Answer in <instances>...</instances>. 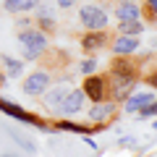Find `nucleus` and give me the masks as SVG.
Segmentation results:
<instances>
[{"label": "nucleus", "mask_w": 157, "mask_h": 157, "mask_svg": "<svg viewBox=\"0 0 157 157\" xmlns=\"http://www.w3.org/2000/svg\"><path fill=\"white\" fill-rule=\"evenodd\" d=\"M149 11L155 13V18H157V0H155V3H149Z\"/></svg>", "instance_id": "b1692460"}, {"label": "nucleus", "mask_w": 157, "mask_h": 157, "mask_svg": "<svg viewBox=\"0 0 157 157\" xmlns=\"http://www.w3.org/2000/svg\"><path fill=\"white\" fill-rule=\"evenodd\" d=\"M94 71H97V58H86V60L81 63V73L89 76V73H94Z\"/></svg>", "instance_id": "aec40b11"}, {"label": "nucleus", "mask_w": 157, "mask_h": 157, "mask_svg": "<svg viewBox=\"0 0 157 157\" xmlns=\"http://www.w3.org/2000/svg\"><path fill=\"white\" fill-rule=\"evenodd\" d=\"M71 89V81H60V84H50L42 94H39V100H42V107H45L47 113H58V107H60L63 97H66V92Z\"/></svg>", "instance_id": "423d86ee"}, {"label": "nucleus", "mask_w": 157, "mask_h": 157, "mask_svg": "<svg viewBox=\"0 0 157 157\" xmlns=\"http://www.w3.org/2000/svg\"><path fill=\"white\" fill-rule=\"evenodd\" d=\"M118 144H121V147H134V144H136V139H121Z\"/></svg>", "instance_id": "5701e85b"}, {"label": "nucleus", "mask_w": 157, "mask_h": 157, "mask_svg": "<svg viewBox=\"0 0 157 157\" xmlns=\"http://www.w3.org/2000/svg\"><path fill=\"white\" fill-rule=\"evenodd\" d=\"M52 128H58V131H71V134H81V136H89L92 131H97L94 126H81V123H76V121H58V123H52Z\"/></svg>", "instance_id": "2eb2a0df"}, {"label": "nucleus", "mask_w": 157, "mask_h": 157, "mask_svg": "<svg viewBox=\"0 0 157 157\" xmlns=\"http://www.w3.org/2000/svg\"><path fill=\"white\" fill-rule=\"evenodd\" d=\"M0 63L6 66V76H11V78H18V76L24 73V63H21V60H16V58L0 55Z\"/></svg>", "instance_id": "a211bd4d"}, {"label": "nucleus", "mask_w": 157, "mask_h": 157, "mask_svg": "<svg viewBox=\"0 0 157 157\" xmlns=\"http://www.w3.org/2000/svg\"><path fill=\"white\" fill-rule=\"evenodd\" d=\"M147 3H155V0H147Z\"/></svg>", "instance_id": "cd10ccee"}, {"label": "nucleus", "mask_w": 157, "mask_h": 157, "mask_svg": "<svg viewBox=\"0 0 157 157\" xmlns=\"http://www.w3.org/2000/svg\"><path fill=\"white\" fill-rule=\"evenodd\" d=\"M50 84H52L50 71H45V68H37V71H32V73H29V76L21 81V89H24V94H26V97H39Z\"/></svg>", "instance_id": "39448f33"}, {"label": "nucleus", "mask_w": 157, "mask_h": 157, "mask_svg": "<svg viewBox=\"0 0 157 157\" xmlns=\"http://www.w3.org/2000/svg\"><path fill=\"white\" fill-rule=\"evenodd\" d=\"M105 81H107V100L123 102L139 81V68H136V63H131V58L115 55L110 66V76H105Z\"/></svg>", "instance_id": "f257e3e1"}, {"label": "nucleus", "mask_w": 157, "mask_h": 157, "mask_svg": "<svg viewBox=\"0 0 157 157\" xmlns=\"http://www.w3.org/2000/svg\"><path fill=\"white\" fill-rule=\"evenodd\" d=\"M152 100H157V92L155 89H131L128 92V97L123 100V110L126 113H136L139 107H144V105H149Z\"/></svg>", "instance_id": "9d476101"}, {"label": "nucleus", "mask_w": 157, "mask_h": 157, "mask_svg": "<svg viewBox=\"0 0 157 157\" xmlns=\"http://www.w3.org/2000/svg\"><path fill=\"white\" fill-rule=\"evenodd\" d=\"M84 102H86V94L81 92V86H71V89L66 92V97H63L58 113L66 115V118H71V115H76V113L84 110Z\"/></svg>", "instance_id": "1a4fd4ad"}, {"label": "nucleus", "mask_w": 157, "mask_h": 157, "mask_svg": "<svg viewBox=\"0 0 157 157\" xmlns=\"http://www.w3.org/2000/svg\"><path fill=\"white\" fill-rule=\"evenodd\" d=\"M78 18H81L84 29H107V24H110L107 11L102 6H97V3H86V6H81V8H78Z\"/></svg>", "instance_id": "20e7f679"}, {"label": "nucleus", "mask_w": 157, "mask_h": 157, "mask_svg": "<svg viewBox=\"0 0 157 157\" xmlns=\"http://www.w3.org/2000/svg\"><path fill=\"white\" fill-rule=\"evenodd\" d=\"M147 84H149V89H155V86H157V71H152L149 76H147Z\"/></svg>", "instance_id": "4be33fe9"}, {"label": "nucleus", "mask_w": 157, "mask_h": 157, "mask_svg": "<svg viewBox=\"0 0 157 157\" xmlns=\"http://www.w3.org/2000/svg\"><path fill=\"white\" fill-rule=\"evenodd\" d=\"M141 13H144V8L136 6L134 0H121V3H115V18L118 21H139Z\"/></svg>", "instance_id": "ddd939ff"}, {"label": "nucleus", "mask_w": 157, "mask_h": 157, "mask_svg": "<svg viewBox=\"0 0 157 157\" xmlns=\"http://www.w3.org/2000/svg\"><path fill=\"white\" fill-rule=\"evenodd\" d=\"M76 3H78V0H55V6H58V8H63V11H68V8H73Z\"/></svg>", "instance_id": "412c9836"}, {"label": "nucleus", "mask_w": 157, "mask_h": 157, "mask_svg": "<svg viewBox=\"0 0 157 157\" xmlns=\"http://www.w3.org/2000/svg\"><path fill=\"white\" fill-rule=\"evenodd\" d=\"M147 32L144 21H118V34H128V37H141Z\"/></svg>", "instance_id": "f3484780"}, {"label": "nucleus", "mask_w": 157, "mask_h": 157, "mask_svg": "<svg viewBox=\"0 0 157 157\" xmlns=\"http://www.w3.org/2000/svg\"><path fill=\"white\" fill-rule=\"evenodd\" d=\"M139 47H141L139 37L118 34L115 39H110V50H113V55H126V58H131V55H136V52H139Z\"/></svg>", "instance_id": "9b49d317"}, {"label": "nucleus", "mask_w": 157, "mask_h": 157, "mask_svg": "<svg viewBox=\"0 0 157 157\" xmlns=\"http://www.w3.org/2000/svg\"><path fill=\"white\" fill-rule=\"evenodd\" d=\"M86 118H89V126H94L97 131L105 128L107 123H113L118 118V102L113 100H102V102H92L89 113H86Z\"/></svg>", "instance_id": "7ed1b4c3"}, {"label": "nucleus", "mask_w": 157, "mask_h": 157, "mask_svg": "<svg viewBox=\"0 0 157 157\" xmlns=\"http://www.w3.org/2000/svg\"><path fill=\"white\" fill-rule=\"evenodd\" d=\"M0 110L6 113V115L16 118V121H21V123H32V126H37V128H50V123H47V121H42L39 115H32V113H26L24 107L13 105V102H8V100H3V97H0Z\"/></svg>", "instance_id": "6e6552de"}, {"label": "nucleus", "mask_w": 157, "mask_h": 157, "mask_svg": "<svg viewBox=\"0 0 157 157\" xmlns=\"http://www.w3.org/2000/svg\"><path fill=\"white\" fill-rule=\"evenodd\" d=\"M34 16H37V29H42L45 34L55 29V16H52V6H47V3H39V6L34 8Z\"/></svg>", "instance_id": "4468645a"}, {"label": "nucleus", "mask_w": 157, "mask_h": 157, "mask_svg": "<svg viewBox=\"0 0 157 157\" xmlns=\"http://www.w3.org/2000/svg\"><path fill=\"white\" fill-rule=\"evenodd\" d=\"M18 42H21V47H24V58H26V60H39V58L47 52V47H50L47 34L42 32V29H37V26L21 29V32H18Z\"/></svg>", "instance_id": "f03ea898"}, {"label": "nucleus", "mask_w": 157, "mask_h": 157, "mask_svg": "<svg viewBox=\"0 0 157 157\" xmlns=\"http://www.w3.org/2000/svg\"><path fill=\"white\" fill-rule=\"evenodd\" d=\"M3 157H16V155H3Z\"/></svg>", "instance_id": "bb28decb"}, {"label": "nucleus", "mask_w": 157, "mask_h": 157, "mask_svg": "<svg viewBox=\"0 0 157 157\" xmlns=\"http://www.w3.org/2000/svg\"><path fill=\"white\" fill-rule=\"evenodd\" d=\"M42 0H6V11L8 13H32Z\"/></svg>", "instance_id": "dca6fc26"}, {"label": "nucleus", "mask_w": 157, "mask_h": 157, "mask_svg": "<svg viewBox=\"0 0 157 157\" xmlns=\"http://www.w3.org/2000/svg\"><path fill=\"white\" fill-rule=\"evenodd\" d=\"M81 92H84L86 100H92V102L107 100V81H105V76H100V73H89V76H84Z\"/></svg>", "instance_id": "0eeeda50"}, {"label": "nucleus", "mask_w": 157, "mask_h": 157, "mask_svg": "<svg viewBox=\"0 0 157 157\" xmlns=\"http://www.w3.org/2000/svg\"><path fill=\"white\" fill-rule=\"evenodd\" d=\"M155 115H157V100H152L149 105H144V107L136 110V118H139V121H149V118H155Z\"/></svg>", "instance_id": "6ab92c4d"}, {"label": "nucleus", "mask_w": 157, "mask_h": 157, "mask_svg": "<svg viewBox=\"0 0 157 157\" xmlns=\"http://www.w3.org/2000/svg\"><path fill=\"white\" fill-rule=\"evenodd\" d=\"M3 81H6V76H3V73H0V84H3Z\"/></svg>", "instance_id": "a878e982"}, {"label": "nucleus", "mask_w": 157, "mask_h": 157, "mask_svg": "<svg viewBox=\"0 0 157 157\" xmlns=\"http://www.w3.org/2000/svg\"><path fill=\"white\" fill-rule=\"evenodd\" d=\"M107 42H110V34H107L105 29H89V32L81 37V47H84V52H97L100 47H105Z\"/></svg>", "instance_id": "f8f14e48"}, {"label": "nucleus", "mask_w": 157, "mask_h": 157, "mask_svg": "<svg viewBox=\"0 0 157 157\" xmlns=\"http://www.w3.org/2000/svg\"><path fill=\"white\" fill-rule=\"evenodd\" d=\"M152 128H155V131H157V118H155V121H152Z\"/></svg>", "instance_id": "393cba45"}]
</instances>
